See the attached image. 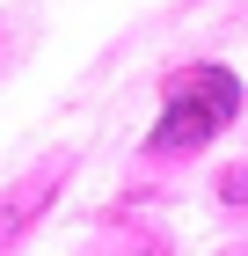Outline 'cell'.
<instances>
[{
  "instance_id": "6da1fadb",
  "label": "cell",
  "mask_w": 248,
  "mask_h": 256,
  "mask_svg": "<svg viewBox=\"0 0 248 256\" xmlns=\"http://www.w3.org/2000/svg\"><path fill=\"white\" fill-rule=\"evenodd\" d=\"M234 118H241V80L227 66H175L168 74V110L153 124L146 154L175 161V154H190V146H212Z\"/></svg>"
},
{
  "instance_id": "7a4b0ae2",
  "label": "cell",
  "mask_w": 248,
  "mask_h": 256,
  "mask_svg": "<svg viewBox=\"0 0 248 256\" xmlns=\"http://www.w3.org/2000/svg\"><path fill=\"white\" fill-rule=\"evenodd\" d=\"M219 198H227L234 212H248V168H227V176H219Z\"/></svg>"
}]
</instances>
